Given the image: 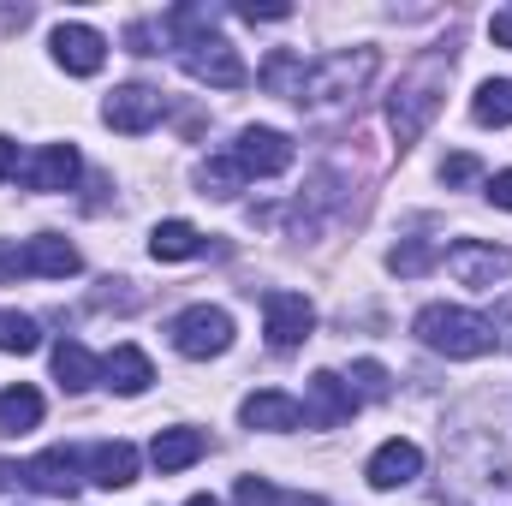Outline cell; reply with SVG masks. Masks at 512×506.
<instances>
[{
  "label": "cell",
  "mask_w": 512,
  "mask_h": 506,
  "mask_svg": "<svg viewBox=\"0 0 512 506\" xmlns=\"http://www.w3.org/2000/svg\"><path fill=\"white\" fill-rule=\"evenodd\" d=\"M90 477H96L102 489H131V483H137V447H131V441H102V447H90Z\"/></svg>",
  "instance_id": "d6986e66"
},
{
  "label": "cell",
  "mask_w": 512,
  "mask_h": 506,
  "mask_svg": "<svg viewBox=\"0 0 512 506\" xmlns=\"http://www.w3.org/2000/svg\"><path fill=\"white\" fill-rule=\"evenodd\" d=\"M495 340H507V346H512V304L501 310V322H495Z\"/></svg>",
  "instance_id": "8d00e7d4"
},
{
  "label": "cell",
  "mask_w": 512,
  "mask_h": 506,
  "mask_svg": "<svg viewBox=\"0 0 512 506\" xmlns=\"http://www.w3.org/2000/svg\"><path fill=\"white\" fill-rule=\"evenodd\" d=\"M18 274H30V262H24V251H18V245H0V286H12Z\"/></svg>",
  "instance_id": "1f68e13d"
},
{
  "label": "cell",
  "mask_w": 512,
  "mask_h": 506,
  "mask_svg": "<svg viewBox=\"0 0 512 506\" xmlns=\"http://www.w3.org/2000/svg\"><path fill=\"white\" fill-rule=\"evenodd\" d=\"M161 30H167V36H179L185 48H197V42H209V36H215V6H173V12L161 18Z\"/></svg>",
  "instance_id": "cb8c5ba5"
},
{
  "label": "cell",
  "mask_w": 512,
  "mask_h": 506,
  "mask_svg": "<svg viewBox=\"0 0 512 506\" xmlns=\"http://www.w3.org/2000/svg\"><path fill=\"white\" fill-rule=\"evenodd\" d=\"M209 453V441H203V429H161L155 441H149V459H155V471L161 477H173V471H185V465H197Z\"/></svg>",
  "instance_id": "2e32d148"
},
{
  "label": "cell",
  "mask_w": 512,
  "mask_h": 506,
  "mask_svg": "<svg viewBox=\"0 0 512 506\" xmlns=\"http://www.w3.org/2000/svg\"><path fill=\"white\" fill-rule=\"evenodd\" d=\"M102 381L114 387V393H126V399H137L149 381H155V364L137 352V346H114L108 358H102Z\"/></svg>",
  "instance_id": "e0dca14e"
},
{
  "label": "cell",
  "mask_w": 512,
  "mask_h": 506,
  "mask_svg": "<svg viewBox=\"0 0 512 506\" xmlns=\"http://www.w3.org/2000/svg\"><path fill=\"white\" fill-rule=\"evenodd\" d=\"M197 185H203V197H239L245 167H239L233 155H209V161H203V173H197Z\"/></svg>",
  "instance_id": "484cf974"
},
{
  "label": "cell",
  "mask_w": 512,
  "mask_h": 506,
  "mask_svg": "<svg viewBox=\"0 0 512 506\" xmlns=\"http://www.w3.org/2000/svg\"><path fill=\"white\" fill-rule=\"evenodd\" d=\"M54 60H60L72 78H96L102 60H108V42H102V30H90V24H60V30H54Z\"/></svg>",
  "instance_id": "8fae6325"
},
{
  "label": "cell",
  "mask_w": 512,
  "mask_h": 506,
  "mask_svg": "<svg viewBox=\"0 0 512 506\" xmlns=\"http://www.w3.org/2000/svg\"><path fill=\"white\" fill-rule=\"evenodd\" d=\"M18 471H24V483H30L36 495H60V501L78 495V453H72V447H48V453H36V459L18 465Z\"/></svg>",
  "instance_id": "7c38bea8"
},
{
  "label": "cell",
  "mask_w": 512,
  "mask_h": 506,
  "mask_svg": "<svg viewBox=\"0 0 512 506\" xmlns=\"http://www.w3.org/2000/svg\"><path fill=\"white\" fill-rule=\"evenodd\" d=\"M18 173H24V155L12 137H0V179H18Z\"/></svg>",
  "instance_id": "d6a6232c"
},
{
  "label": "cell",
  "mask_w": 512,
  "mask_h": 506,
  "mask_svg": "<svg viewBox=\"0 0 512 506\" xmlns=\"http://www.w3.org/2000/svg\"><path fill=\"white\" fill-rule=\"evenodd\" d=\"M262 90L268 96H286V102H304V78H310V66H304V54H292V48H274L268 60H262Z\"/></svg>",
  "instance_id": "ac0fdd59"
},
{
  "label": "cell",
  "mask_w": 512,
  "mask_h": 506,
  "mask_svg": "<svg viewBox=\"0 0 512 506\" xmlns=\"http://www.w3.org/2000/svg\"><path fill=\"white\" fill-rule=\"evenodd\" d=\"M185 72H191L197 84H209V90H245V84H251L245 60H239V54H233V42H221V36H209V42L185 48Z\"/></svg>",
  "instance_id": "ba28073f"
},
{
  "label": "cell",
  "mask_w": 512,
  "mask_h": 506,
  "mask_svg": "<svg viewBox=\"0 0 512 506\" xmlns=\"http://www.w3.org/2000/svg\"><path fill=\"white\" fill-rule=\"evenodd\" d=\"M173 346H179V358H221L233 346V316L215 304H191L173 316Z\"/></svg>",
  "instance_id": "277c9868"
},
{
  "label": "cell",
  "mask_w": 512,
  "mask_h": 506,
  "mask_svg": "<svg viewBox=\"0 0 512 506\" xmlns=\"http://www.w3.org/2000/svg\"><path fill=\"white\" fill-rule=\"evenodd\" d=\"M489 36H495V48H512V6H501V12L489 18Z\"/></svg>",
  "instance_id": "e575fe53"
},
{
  "label": "cell",
  "mask_w": 512,
  "mask_h": 506,
  "mask_svg": "<svg viewBox=\"0 0 512 506\" xmlns=\"http://www.w3.org/2000/svg\"><path fill=\"white\" fill-rule=\"evenodd\" d=\"M161 114H167V96L149 90V84H120V90L108 96V108H102V120H108L114 131H126V137L149 131Z\"/></svg>",
  "instance_id": "30bf717a"
},
{
  "label": "cell",
  "mask_w": 512,
  "mask_h": 506,
  "mask_svg": "<svg viewBox=\"0 0 512 506\" xmlns=\"http://www.w3.org/2000/svg\"><path fill=\"white\" fill-rule=\"evenodd\" d=\"M387 268H393V274H405V280H411V274H429V268H435V245L405 239V245H393V251H387Z\"/></svg>",
  "instance_id": "83f0119b"
},
{
  "label": "cell",
  "mask_w": 512,
  "mask_h": 506,
  "mask_svg": "<svg viewBox=\"0 0 512 506\" xmlns=\"http://www.w3.org/2000/svg\"><path fill=\"white\" fill-rule=\"evenodd\" d=\"M352 381H358V393H370V399H387V370L376 358H358L352 364Z\"/></svg>",
  "instance_id": "4dcf8cb0"
},
{
  "label": "cell",
  "mask_w": 512,
  "mask_h": 506,
  "mask_svg": "<svg viewBox=\"0 0 512 506\" xmlns=\"http://www.w3.org/2000/svg\"><path fill=\"white\" fill-rule=\"evenodd\" d=\"M36 423H42V393L24 387V381L6 387V393H0V441H6V435H30Z\"/></svg>",
  "instance_id": "44dd1931"
},
{
  "label": "cell",
  "mask_w": 512,
  "mask_h": 506,
  "mask_svg": "<svg viewBox=\"0 0 512 506\" xmlns=\"http://www.w3.org/2000/svg\"><path fill=\"white\" fill-rule=\"evenodd\" d=\"M233 501L239 506H280V489H274L268 477H239V483H233Z\"/></svg>",
  "instance_id": "f1b7e54d"
},
{
  "label": "cell",
  "mask_w": 512,
  "mask_h": 506,
  "mask_svg": "<svg viewBox=\"0 0 512 506\" xmlns=\"http://www.w3.org/2000/svg\"><path fill=\"white\" fill-rule=\"evenodd\" d=\"M489 203H495V209H512V167L489 179Z\"/></svg>",
  "instance_id": "836d02e7"
},
{
  "label": "cell",
  "mask_w": 512,
  "mask_h": 506,
  "mask_svg": "<svg viewBox=\"0 0 512 506\" xmlns=\"http://www.w3.org/2000/svg\"><path fill=\"white\" fill-rule=\"evenodd\" d=\"M6 483H24V471H18V465H0V489H6Z\"/></svg>",
  "instance_id": "74e56055"
},
{
  "label": "cell",
  "mask_w": 512,
  "mask_h": 506,
  "mask_svg": "<svg viewBox=\"0 0 512 506\" xmlns=\"http://www.w3.org/2000/svg\"><path fill=\"white\" fill-rule=\"evenodd\" d=\"M453 42H435V48H423L405 72H399V84H393V102H387V126L399 137V149H411L429 120L441 114V96H447V72H453Z\"/></svg>",
  "instance_id": "6da1fadb"
},
{
  "label": "cell",
  "mask_w": 512,
  "mask_h": 506,
  "mask_svg": "<svg viewBox=\"0 0 512 506\" xmlns=\"http://www.w3.org/2000/svg\"><path fill=\"white\" fill-rule=\"evenodd\" d=\"M96 376H102V364L90 358V346H78V340H60V346H54V381H60L66 393L96 387Z\"/></svg>",
  "instance_id": "7402d4cb"
},
{
  "label": "cell",
  "mask_w": 512,
  "mask_h": 506,
  "mask_svg": "<svg viewBox=\"0 0 512 506\" xmlns=\"http://www.w3.org/2000/svg\"><path fill=\"white\" fill-rule=\"evenodd\" d=\"M78 173H84V161H78V149L72 143H48L30 167H24V179H30V191H72L78 185Z\"/></svg>",
  "instance_id": "4fadbf2b"
},
{
  "label": "cell",
  "mask_w": 512,
  "mask_h": 506,
  "mask_svg": "<svg viewBox=\"0 0 512 506\" xmlns=\"http://www.w3.org/2000/svg\"><path fill=\"white\" fill-rule=\"evenodd\" d=\"M352 411H358L352 381H340L334 370L310 376V387H304V423L310 429H340V423H352Z\"/></svg>",
  "instance_id": "52a82bcc"
},
{
  "label": "cell",
  "mask_w": 512,
  "mask_h": 506,
  "mask_svg": "<svg viewBox=\"0 0 512 506\" xmlns=\"http://www.w3.org/2000/svg\"><path fill=\"white\" fill-rule=\"evenodd\" d=\"M376 78V48H352V54H328L310 66L304 78V108H328V102H352L364 84Z\"/></svg>",
  "instance_id": "3957f363"
},
{
  "label": "cell",
  "mask_w": 512,
  "mask_h": 506,
  "mask_svg": "<svg viewBox=\"0 0 512 506\" xmlns=\"http://www.w3.org/2000/svg\"><path fill=\"white\" fill-rule=\"evenodd\" d=\"M191 506H221V501H215V495H197V501H191Z\"/></svg>",
  "instance_id": "ab89813d"
},
{
  "label": "cell",
  "mask_w": 512,
  "mask_h": 506,
  "mask_svg": "<svg viewBox=\"0 0 512 506\" xmlns=\"http://www.w3.org/2000/svg\"><path fill=\"white\" fill-rule=\"evenodd\" d=\"M411 334H417L429 352H441V358H483V352L495 346V322L477 316V310H459V304H429V310H417Z\"/></svg>",
  "instance_id": "7a4b0ae2"
},
{
  "label": "cell",
  "mask_w": 512,
  "mask_h": 506,
  "mask_svg": "<svg viewBox=\"0 0 512 506\" xmlns=\"http://www.w3.org/2000/svg\"><path fill=\"white\" fill-rule=\"evenodd\" d=\"M262 316H268V346H274V352L304 346L310 328H316V310H310L304 292H268V298H262Z\"/></svg>",
  "instance_id": "9c48e42d"
},
{
  "label": "cell",
  "mask_w": 512,
  "mask_h": 506,
  "mask_svg": "<svg viewBox=\"0 0 512 506\" xmlns=\"http://www.w3.org/2000/svg\"><path fill=\"white\" fill-rule=\"evenodd\" d=\"M126 42H131V54H161V48H155V30H149V24H131Z\"/></svg>",
  "instance_id": "d590c367"
},
{
  "label": "cell",
  "mask_w": 512,
  "mask_h": 506,
  "mask_svg": "<svg viewBox=\"0 0 512 506\" xmlns=\"http://www.w3.org/2000/svg\"><path fill=\"white\" fill-rule=\"evenodd\" d=\"M292 137L286 131H274V126H245L239 131V143H233V161L245 167V179H274V173H286L292 167Z\"/></svg>",
  "instance_id": "5b68a950"
},
{
  "label": "cell",
  "mask_w": 512,
  "mask_h": 506,
  "mask_svg": "<svg viewBox=\"0 0 512 506\" xmlns=\"http://www.w3.org/2000/svg\"><path fill=\"white\" fill-rule=\"evenodd\" d=\"M286 506H328V501H316V495H292Z\"/></svg>",
  "instance_id": "f35d334b"
},
{
  "label": "cell",
  "mask_w": 512,
  "mask_h": 506,
  "mask_svg": "<svg viewBox=\"0 0 512 506\" xmlns=\"http://www.w3.org/2000/svg\"><path fill=\"white\" fill-rule=\"evenodd\" d=\"M447 268H453V280H459V286L489 292L495 280H507V274H512V251H507V245H483V239H459V245L447 251Z\"/></svg>",
  "instance_id": "8992f818"
},
{
  "label": "cell",
  "mask_w": 512,
  "mask_h": 506,
  "mask_svg": "<svg viewBox=\"0 0 512 506\" xmlns=\"http://www.w3.org/2000/svg\"><path fill=\"white\" fill-rule=\"evenodd\" d=\"M24 262H30V274H48V280H66V274H78V268H84L78 245H66L60 233L30 239V245H24Z\"/></svg>",
  "instance_id": "ffe728a7"
},
{
  "label": "cell",
  "mask_w": 512,
  "mask_h": 506,
  "mask_svg": "<svg viewBox=\"0 0 512 506\" xmlns=\"http://www.w3.org/2000/svg\"><path fill=\"white\" fill-rule=\"evenodd\" d=\"M477 173H483V161H477V155H447V161H441V185H447V191L471 185Z\"/></svg>",
  "instance_id": "f546056e"
},
{
  "label": "cell",
  "mask_w": 512,
  "mask_h": 506,
  "mask_svg": "<svg viewBox=\"0 0 512 506\" xmlns=\"http://www.w3.org/2000/svg\"><path fill=\"white\" fill-rule=\"evenodd\" d=\"M471 114H477V126H512V78H489L477 90Z\"/></svg>",
  "instance_id": "d4e9b609"
},
{
  "label": "cell",
  "mask_w": 512,
  "mask_h": 506,
  "mask_svg": "<svg viewBox=\"0 0 512 506\" xmlns=\"http://www.w3.org/2000/svg\"><path fill=\"white\" fill-rule=\"evenodd\" d=\"M417 471H423V453H417V441H382V447L370 453V471H364V477H370L376 489H405Z\"/></svg>",
  "instance_id": "9a60e30c"
},
{
  "label": "cell",
  "mask_w": 512,
  "mask_h": 506,
  "mask_svg": "<svg viewBox=\"0 0 512 506\" xmlns=\"http://www.w3.org/2000/svg\"><path fill=\"white\" fill-rule=\"evenodd\" d=\"M42 346V328H36V316H24V310H0V352H36Z\"/></svg>",
  "instance_id": "4316f807"
},
{
  "label": "cell",
  "mask_w": 512,
  "mask_h": 506,
  "mask_svg": "<svg viewBox=\"0 0 512 506\" xmlns=\"http://www.w3.org/2000/svg\"><path fill=\"white\" fill-rule=\"evenodd\" d=\"M239 417H245V429L286 435V429H298V423H304V405H298L292 393H274V387H262V393H251V399L239 405Z\"/></svg>",
  "instance_id": "5bb4252c"
},
{
  "label": "cell",
  "mask_w": 512,
  "mask_h": 506,
  "mask_svg": "<svg viewBox=\"0 0 512 506\" xmlns=\"http://www.w3.org/2000/svg\"><path fill=\"white\" fill-rule=\"evenodd\" d=\"M149 251L161 256V262H185V256L203 251V233H197L191 221H161V227L149 233Z\"/></svg>",
  "instance_id": "603a6c76"
}]
</instances>
